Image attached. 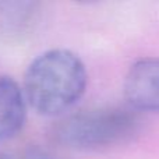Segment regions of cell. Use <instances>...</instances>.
<instances>
[{
    "label": "cell",
    "mask_w": 159,
    "mask_h": 159,
    "mask_svg": "<svg viewBox=\"0 0 159 159\" xmlns=\"http://www.w3.org/2000/svg\"><path fill=\"white\" fill-rule=\"evenodd\" d=\"M88 85L84 61L69 49H49L38 55L24 74L22 92L36 113L60 116L81 99Z\"/></svg>",
    "instance_id": "6da1fadb"
},
{
    "label": "cell",
    "mask_w": 159,
    "mask_h": 159,
    "mask_svg": "<svg viewBox=\"0 0 159 159\" xmlns=\"http://www.w3.org/2000/svg\"><path fill=\"white\" fill-rule=\"evenodd\" d=\"M137 115L124 107H96L69 116L56 130L59 141L74 149H102L131 137Z\"/></svg>",
    "instance_id": "7a4b0ae2"
},
{
    "label": "cell",
    "mask_w": 159,
    "mask_h": 159,
    "mask_svg": "<svg viewBox=\"0 0 159 159\" xmlns=\"http://www.w3.org/2000/svg\"><path fill=\"white\" fill-rule=\"evenodd\" d=\"M123 92L131 107L159 113V57L133 63L124 77Z\"/></svg>",
    "instance_id": "3957f363"
},
{
    "label": "cell",
    "mask_w": 159,
    "mask_h": 159,
    "mask_svg": "<svg viewBox=\"0 0 159 159\" xmlns=\"http://www.w3.org/2000/svg\"><path fill=\"white\" fill-rule=\"evenodd\" d=\"M27 120V101L13 77L0 74V141L17 137Z\"/></svg>",
    "instance_id": "277c9868"
},
{
    "label": "cell",
    "mask_w": 159,
    "mask_h": 159,
    "mask_svg": "<svg viewBox=\"0 0 159 159\" xmlns=\"http://www.w3.org/2000/svg\"><path fill=\"white\" fill-rule=\"evenodd\" d=\"M0 159H11V158H8L7 155H4V154H2V152H0Z\"/></svg>",
    "instance_id": "5b68a950"
}]
</instances>
